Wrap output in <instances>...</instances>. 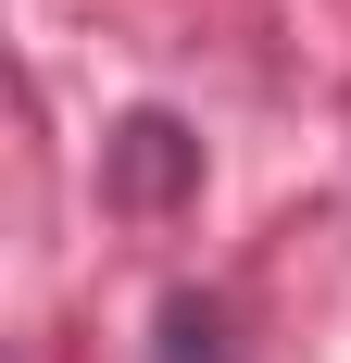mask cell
<instances>
[{"mask_svg":"<svg viewBox=\"0 0 351 363\" xmlns=\"http://www.w3.org/2000/svg\"><path fill=\"white\" fill-rule=\"evenodd\" d=\"M101 188L126 201V213H176L188 188H201V138L176 125V113H126L101 138Z\"/></svg>","mask_w":351,"mask_h":363,"instance_id":"1","label":"cell"},{"mask_svg":"<svg viewBox=\"0 0 351 363\" xmlns=\"http://www.w3.org/2000/svg\"><path fill=\"white\" fill-rule=\"evenodd\" d=\"M163 363H239V313L213 289H176L163 301Z\"/></svg>","mask_w":351,"mask_h":363,"instance_id":"2","label":"cell"}]
</instances>
